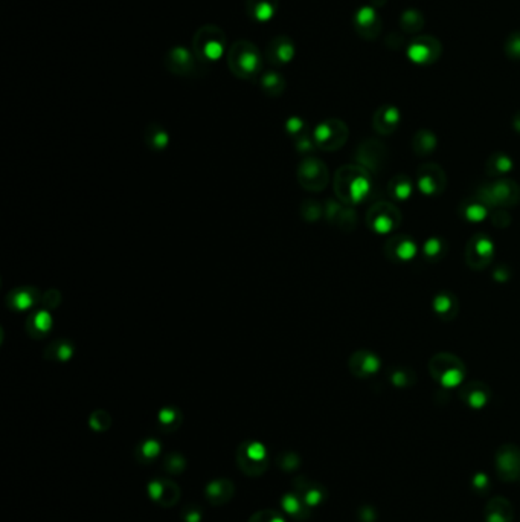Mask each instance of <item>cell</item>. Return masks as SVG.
Listing matches in <instances>:
<instances>
[{
	"instance_id": "1",
	"label": "cell",
	"mask_w": 520,
	"mask_h": 522,
	"mask_svg": "<svg viewBox=\"0 0 520 522\" xmlns=\"http://www.w3.org/2000/svg\"><path fill=\"white\" fill-rule=\"evenodd\" d=\"M369 173L360 165H345L337 171L335 179L336 196L345 203H360L369 194Z\"/></svg>"
},
{
	"instance_id": "2",
	"label": "cell",
	"mask_w": 520,
	"mask_h": 522,
	"mask_svg": "<svg viewBox=\"0 0 520 522\" xmlns=\"http://www.w3.org/2000/svg\"><path fill=\"white\" fill-rule=\"evenodd\" d=\"M229 71L242 79H253L263 72L261 52L249 40H238L226 52Z\"/></svg>"
},
{
	"instance_id": "3",
	"label": "cell",
	"mask_w": 520,
	"mask_h": 522,
	"mask_svg": "<svg viewBox=\"0 0 520 522\" xmlns=\"http://www.w3.org/2000/svg\"><path fill=\"white\" fill-rule=\"evenodd\" d=\"M192 51L202 63H216L228 52L226 34L216 25H205L192 38Z\"/></svg>"
},
{
	"instance_id": "4",
	"label": "cell",
	"mask_w": 520,
	"mask_h": 522,
	"mask_svg": "<svg viewBox=\"0 0 520 522\" xmlns=\"http://www.w3.org/2000/svg\"><path fill=\"white\" fill-rule=\"evenodd\" d=\"M429 371L432 377L445 388H455L461 385L465 377L464 362L452 353H437L430 359Z\"/></svg>"
},
{
	"instance_id": "5",
	"label": "cell",
	"mask_w": 520,
	"mask_h": 522,
	"mask_svg": "<svg viewBox=\"0 0 520 522\" xmlns=\"http://www.w3.org/2000/svg\"><path fill=\"white\" fill-rule=\"evenodd\" d=\"M476 197L493 208V206H515L520 202L519 185L508 177L495 179L491 184H484L476 191Z\"/></svg>"
},
{
	"instance_id": "6",
	"label": "cell",
	"mask_w": 520,
	"mask_h": 522,
	"mask_svg": "<svg viewBox=\"0 0 520 522\" xmlns=\"http://www.w3.org/2000/svg\"><path fill=\"white\" fill-rule=\"evenodd\" d=\"M402 223V212L391 202H377L366 214V225L376 234H389Z\"/></svg>"
},
{
	"instance_id": "7",
	"label": "cell",
	"mask_w": 520,
	"mask_h": 522,
	"mask_svg": "<svg viewBox=\"0 0 520 522\" xmlns=\"http://www.w3.org/2000/svg\"><path fill=\"white\" fill-rule=\"evenodd\" d=\"M495 258V243L485 234L473 236L465 246L467 266L473 271H482L491 264Z\"/></svg>"
},
{
	"instance_id": "8",
	"label": "cell",
	"mask_w": 520,
	"mask_h": 522,
	"mask_svg": "<svg viewBox=\"0 0 520 522\" xmlns=\"http://www.w3.org/2000/svg\"><path fill=\"white\" fill-rule=\"evenodd\" d=\"M164 64L166 71L179 77H196L200 71L202 62L197 58L194 51H190L183 46H174L165 53Z\"/></svg>"
},
{
	"instance_id": "9",
	"label": "cell",
	"mask_w": 520,
	"mask_h": 522,
	"mask_svg": "<svg viewBox=\"0 0 520 522\" xmlns=\"http://www.w3.org/2000/svg\"><path fill=\"white\" fill-rule=\"evenodd\" d=\"M315 144L326 151L339 150L348 139V127L339 119H326L315 130Z\"/></svg>"
},
{
	"instance_id": "10",
	"label": "cell",
	"mask_w": 520,
	"mask_h": 522,
	"mask_svg": "<svg viewBox=\"0 0 520 522\" xmlns=\"http://www.w3.org/2000/svg\"><path fill=\"white\" fill-rule=\"evenodd\" d=\"M417 185L418 190L424 196L437 197L445 190L447 185V177H445L444 170L438 164H424L417 171Z\"/></svg>"
},
{
	"instance_id": "11",
	"label": "cell",
	"mask_w": 520,
	"mask_h": 522,
	"mask_svg": "<svg viewBox=\"0 0 520 522\" xmlns=\"http://www.w3.org/2000/svg\"><path fill=\"white\" fill-rule=\"evenodd\" d=\"M386 147L380 140L368 139L357 149V165L363 166L368 173H378L386 162Z\"/></svg>"
},
{
	"instance_id": "12",
	"label": "cell",
	"mask_w": 520,
	"mask_h": 522,
	"mask_svg": "<svg viewBox=\"0 0 520 522\" xmlns=\"http://www.w3.org/2000/svg\"><path fill=\"white\" fill-rule=\"evenodd\" d=\"M298 179L304 188L311 191H321L328 184V171L326 166L317 159H307L298 170Z\"/></svg>"
},
{
	"instance_id": "13",
	"label": "cell",
	"mask_w": 520,
	"mask_h": 522,
	"mask_svg": "<svg viewBox=\"0 0 520 522\" xmlns=\"http://www.w3.org/2000/svg\"><path fill=\"white\" fill-rule=\"evenodd\" d=\"M439 53H441V45L437 38L429 36L417 37L409 45L408 55L413 63L418 64H430L437 62Z\"/></svg>"
},
{
	"instance_id": "14",
	"label": "cell",
	"mask_w": 520,
	"mask_h": 522,
	"mask_svg": "<svg viewBox=\"0 0 520 522\" xmlns=\"http://www.w3.org/2000/svg\"><path fill=\"white\" fill-rule=\"evenodd\" d=\"M418 252L415 240L409 236H392L385 243V256L395 263H408Z\"/></svg>"
},
{
	"instance_id": "15",
	"label": "cell",
	"mask_w": 520,
	"mask_h": 522,
	"mask_svg": "<svg viewBox=\"0 0 520 522\" xmlns=\"http://www.w3.org/2000/svg\"><path fill=\"white\" fill-rule=\"evenodd\" d=\"M295 57V43L289 36H276L268 43L265 58L273 66L289 64Z\"/></svg>"
},
{
	"instance_id": "16",
	"label": "cell",
	"mask_w": 520,
	"mask_h": 522,
	"mask_svg": "<svg viewBox=\"0 0 520 522\" xmlns=\"http://www.w3.org/2000/svg\"><path fill=\"white\" fill-rule=\"evenodd\" d=\"M380 366H382V362L377 354L368 350H359L350 359V370L359 377L372 376L380 370Z\"/></svg>"
},
{
	"instance_id": "17",
	"label": "cell",
	"mask_w": 520,
	"mask_h": 522,
	"mask_svg": "<svg viewBox=\"0 0 520 522\" xmlns=\"http://www.w3.org/2000/svg\"><path fill=\"white\" fill-rule=\"evenodd\" d=\"M400 124V112L394 105H382L374 113L372 125L374 130L382 136H389L398 129Z\"/></svg>"
},
{
	"instance_id": "18",
	"label": "cell",
	"mask_w": 520,
	"mask_h": 522,
	"mask_svg": "<svg viewBox=\"0 0 520 522\" xmlns=\"http://www.w3.org/2000/svg\"><path fill=\"white\" fill-rule=\"evenodd\" d=\"M279 0H246V14L252 22L268 23L276 14Z\"/></svg>"
},
{
	"instance_id": "19",
	"label": "cell",
	"mask_w": 520,
	"mask_h": 522,
	"mask_svg": "<svg viewBox=\"0 0 520 522\" xmlns=\"http://www.w3.org/2000/svg\"><path fill=\"white\" fill-rule=\"evenodd\" d=\"M432 309L437 313V316L439 319L449 323V321L455 319L458 314V309H459L458 298L447 290L439 292L432 299Z\"/></svg>"
},
{
	"instance_id": "20",
	"label": "cell",
	"mask_w": 520,
	"mask_h": 522,
	"mask_svg": "<svg viewBox=\"0 0 520 522\" xmlns=\"http://www.w3.org/2000/svg\"><path fill=\"white\" fill-rule=\"evenodd\" d=\"M354 26L363 38H376L380 32V18L372 8H362L356 12Z\"/></svg>"
},
{
	"instance_id": "21",
	"label": "cell",
	"mask_w": 520,
	"mask_h": 522,
	"mask_svg": "<svg viewBox=\"0 0 520 522\" xmlns=\"http://www.w3.org/2000/svg\"><path fill=\"white\" fill-rule=\"evenodd\" d=\"M461 399L467 405L471 408H482L486 405V401L490 399V390L489 386L482 382H469L465 386L461 388Z\"/></svg>"
},
{
	"instance_id": "22",
	"label": "cell",
	"mask_w": 520,
	"mask_h": 522,
	"mask_svg": "<svg viewBox=\"0 0 520 522\" xmlns=\"http://www.w3.org/2000/svg\"><path fill=\"white\" fill-rule=\"evenodd\" d=\"M459 216L469 223H479L489 216V206L476 196L471 199H465L464 202L459 205Z\"/></svg>"
},
{
	"instance_id": "23",
	"label": "cell",
	"mask_w": 520,
	"mask_h": 522,
	"mask_svg": "<svg viewBox=\"0 0 520 522\" xmlns=\"http://www.w3.org/2000/svg\"><path fill=\"white\" fill-rule=\"evenodd\" d=\"M512 170V160L510 156H506L502 151H496L489 158L485 164V171L490 177H506V174H510Z\"/></svg>"
},
{
	"instance_id": "24",
	"label": "cell",
	"mask_w": 520,
	"mask_h": 522,
	"mask_svg": "<svg viewBox=\"0 0 520 522\" xmlns=\"http://www.w3.org/2000/svg\"><path fill=\"white\" fill-rule=\"evenodd\" d=\"M447 242L443 237H430L421 246V256L428 263H438L447 256Z\"/></svg>"
},
{
	"instance_id": "25",
	"label": "cell",
	"mask_w": 520,
	"mask_h": 522,
	"mask_svg": "<svg viewBox=\"0 0 520 522\" xmlns=\"http://www.w3.org/2000/svg\"><path fill=\"white\" fill-rule=\"evenodd\" d=\"M259 84H261V89L264 90L265 95L269 97H279L283 95L285 90V79L281 73H278L276 71L264 72Z\"/></svg>"
},
{
	"instance_id": "26",
	"label": "cell",
	"mask_w": 520,
	"mask_h": 522,
	"mask_svg": "<svg viewBox=\"0 0 520 522\" xmlns=\"http://www.w3.org/2000/svg\"><path fill=\"white\" fill-rule=\"evenodd\" d=\"M388 192L391 199L398 200V202H406L412 194V182L406 174H398L392 177L388 185Z\"/></svg>"
},
{
	"instance_id": "27",
	"label": "cell",
	"mask_w": 520,
	"mask_h": 522,
	"mask_svg": "<svg viewBox=\"0 0 520 522\" xmlns=\"http://www.w3.org/2000/svg\"><path fill=\"white\" fill-rule=\"evenodd\" d=\"M412 149L418 156H428L437 149V136L430 130H418L413 136Z\"/></svg>"
},
{
	"instance_id": "28",
	"label": "cell",
	"mask_w": 520,
	"mask_h": 522,
	"mask_svg": "<svg viewBox=\"0 0 520 522\" xmlns=\"http://www.w3.org/2000/svg\"><path fill=\"white\" fill-rule=\"evenodd\" d=\"M145 142L151 150L161 151L168 144V133L165 132L162 125L150 124L145 132Z\"/></svg>"
},
{
	"instance_id": "29",
	"label": "cell",
	"mask_w": 520,
	"mask_h": 522,
	"mask_svg": "<svg viewBox=\"0 0 520 522\" xmlns=\"http://www.w3.org/2000/svg\"><path fill=\"white\" fill-rule=\"evenodd\" d=\"M402 28L404 32L415 34V32L423 28V16L417 10L404 11L402 16Z\"/></svg>"
},
{
	"instance_id": "30",
	"label": "cell",
	"mask_w": 520,
	"mask_h": 522,
	"mask_svg": "<svg viewBox=\"0 0 520 522\" xmlns=\"http://www.w3.org/2000/svg\"><path fill=\"white\" fill-rule=\"evenodd\" d=\"M389 379L391 382L395 386H409L415 384V373L412 370H408V368H394L389 373Z\"/></svg>"
},
{
	"instance_id": "31",
	"label": "cell",
	"mask_w": 520,
	"mask_h": 522,
	"mask_svg": "<svg viewBox=\"0 0 520 522\" xmlns=\"http://www.w3.org/2000/svg\"><path fill=\"white\" fill-rule=\"evenodd\" d=\"M36 325V330L31 334H40L43 336V333L48 332L51 329V316L46 312H38L36 314H32L28 321V327Z\"/></svg>"
},
{
	"instance_id": "32",
	"label": "cell",
	"mask_w": 520,
	"mask_h": 522,
	"mask_svg": "<svg viewBox=\"0 0 520 522\" xmlns=\"http://www.w3.org/2000/svg\"><path fill=\"white\" fill-rule=\"evenodd\" d=\"M32 289H20V290H16L14 293H12V307H16V309H26V307H29L32 303H34V295H32Z\"/></svg>"
},
{
	"instance_id": "33",
	"label": "cell",
	"mask_w": 520,
	"mask_h": 522,
	"mask_svg": "<svg viewBox=\"0 0 520 522\" xmlns=\"http://www.w3.org/2000/svg\"><path fill=\"white\" fill-rule=\"evenodd\" d=\"M505 52L511 60H520V32H515L506 38Z\"/></svg>"
},
{
	"instance_id": "34",
	"label": "cell",
	"mask_w": 520,
	"mask_h": 522,
	"mask_svg": "<svg viewBox=\"0 0 520 522\" xmlns=\"http://www.w3.org/2000/svg\"><path fill=\"white\" fill-rule=\"evenodd\" d=\"M517 455L511 451H506L499 458V467L505 469V472L512 473V469H517Z\"/></svg>"
},
{
	"instance_id": "35",
	"label": "cell",
	"mask_w": 520,
	"mask_h": 522,
	"mask_svg": "<svg viewBox=\"0 0 520 522\" xmlns=\"http://www.w3.org/2000/svg\"><path fill=\"white\" fill-rule=\"evenodd\" d=\"M491 219H493V223H495V225L499 226V227H505V226H508V225L511 223L510 214H506L505 211H496V212H493Z\"/></svg>"
},
{
	"instance_id": "36",
	"label": "cell",
	"mask_w": 520,
	"mask_h": 522,
	"mask_svg": "<svg viewBox=\"0 0 520 522\" xmlns=\"http://www.w3.org/2000/svg\"><path fill=\"white\" fill-rule=\"evenodd\" d=\"M510 277H511L510 269L505 264H499L495 271V275H493V278H495L496 281H501V283H504V281H506V279H510Z\"/></svg>"
},
{
	"instance_id": "37",
	"label": "cell",
	"mask_w": 520,
	"mask_h": 522,
	"mask_svg": "<svg viewBox=\"0 0 520 522\" xmlns=\"http://www.w3.org/2000/svg\"><path fill=\"white\" fill-rule=\"evenodd\" d=\"M287 130L290 133H293V135H296V133L304 130V123L301 121V119H298V118H291L290 121L287 123Z\"/></svg>"
},
{
	"instance_id": "38",
	"label": "cell",
	"mask_w": 520,
	"mask_h": 522,
	"mask_svg": "<svg viewBox=\"0 0 520 522\" xmlns=\"http://www.w3.org/2000/svg\"><path fill=\"white\" fill-rule=\"evenodd\" d=\"M512 127H515V130L520 135V112H517L515 118H512Z\"/></svg>"
}]
</instances>
